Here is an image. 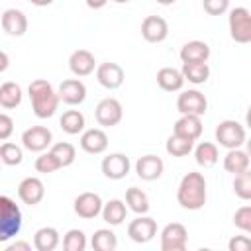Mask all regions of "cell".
Listing matches in <instances>:
<instances>
[{
  "mask_svg": "<svg viewBox=\"0 0 251 251\" xmlns=\"http://www.w3.org/2000/svg\"><path fill=\"white\" fill-rule=\"evenodd\" d=\"M208 192H206V178L202 173H186L178 184L176 200L184 210H200L206 204Z\"/></svg>",
  "mask_w": 251,
  "mask_h": 251,
  "instance_id": "cell-1",
  "label": "cell"
},
{
  "mask_svg": "<svg viewBox=\"0 0 251 251\" xmlns=\"http://www.w3.org/2000/svg\"><path fill=\"white\" fill-rule=\"evenodd\" d=\"M27 94H29V100H31V108H33V114L41 120L45 118H51L55 112H57V106H59V96L57 92L53 90L51 82H47L45 78H35L29 82L27 86Z\"/></svg>",
  "mask_w": 251,
  "mask_h": 251,
  "instance_id": "cell-2",
  "label": "cell"
},
{
  "mask_svg": "<svg viewBox=\"0 0 251 251\" xmlns=\"http://www.w3.org/2000/svg\"><path fill=\"white\" fill-rule=\"evenodd\" d=\"M22 229V210L10 198L0 194V243H6Z\"/></svg>",
  "mask_w": 251,
  "mask_h": 251,
  "instance_id": "cell-3",
  "label": "cell"
},
{
  "mask_svg": "<svg viewBox=\"0 0 251 251\" xmlns=\"http://www.w3.org/2000/svg\"><path fill=\"white\" fill-rule=\"evenodd\" d=\"M227 25H229V35L235 43L251 41V12L245 6H237L229 10Z\"/></svg>",
  "mask_w": 251,
  "mask_h": 251,
  "instance_id": "cell-4",
  "label": "cell"
},
{
  "mask_svg": "<svg viewBox=\"0 0 251 251\" xmlns=\"http://www.w3.org/2000/svg\"><path fill=\"white\" fill-rule=\"evenodd\" d=\"M245 127L235 120H224L216 126V141L226 149H237L245 143Z\"/></svg>",
  "mask_w": 251,
  "mask_h": 251,
  "instance_id": "cell-5",
  "label": "cell"
},
{
  "mask_svg": "<svg viewBox=\"0 0 251 251\" xmlns=\"http://www.w3.org/2000/svg\"><path fill=\"white\" fill-rule=\"evenodd\" d=\"M188 243V231L182 224L173 222L161 229V249L163 251H182Z\"/></svg>",
  "mask_w": 251,
  "mask_h": 251,
  "instance_id": "cell-6",
  "label": "cell"
},
{
  "mask_svg": "<svg viewBox=\"0 0 251 251\" xmlns=\"http://www.w3.org/2000/svg\"><path fill=\"white\" fill-rule=\"evenodd\" d=\"M122 116H124V108H122L120 100H116V98H104L94 108V118L104 127L118 126L122 122Z\"/></svg>",
  "mask_w": 251,
  "mask_h": 251,
  "instance_id": "cell-7",
  "label": "cell"
},
{
  "mask_svg": "<svg viewBox=\"0 0 251 251\" xmlns=\"http://www.w3.org/2000/svg\"><path fill=\"white\" fill-rule=\"evenodd\" d=\"M127 235L135 243H149L157 235V222L145 214H139L127 226Z\"/></svg>",
  "mask_w": 251,
  "mask_h": 251,
  "instance_id": "cell-8",
  "label": "cell"
},
{
  "mask_svg": "<svg viewBox=\"0 0 251 251\" xmlns=\"http://www.w3.org/2000/svg\"><path fill=\"white\" fill-rule=\"evenodd\" d=\"M51 141H53V133L45 126H31L22 133V145L33 153L45 151L51 145Z\"/></svg>",
  "mask_w": 251,
  "mask_h": 251,
  "instance_id": "cell-9",
  "label": "cell"
},
{
  "mask_svg": "<svg viewBox=\"0 0 251 251\" xmlns=\"http://www.w3.org/2000/svg\"><path fill=\"white\" fill-rule=\"evenodd\" d=\"M176 110L180 114L204 116L208 110V100L200 90H184L176 98Z\"/></svg>",
  "mask_w": 251,
  "mask_h": 251,
  "instance_id": "cell-10",
  "label": "cell"
},
{
  "mask_svg": "<svg viewBox=\"0 0 251 251\" xmlns=\"http://www.w3.org/2000/svg\"><path fill=\"white\" fill-rule=\"evenodd\" d=\"M129 167H131V163L124 153H110L108 157L102 159V173L110 180L126 178L129 173Z\"/></svg>",
  "mask_w": 251,
  "mask_h": 251,
  "instance_id": "cell-11",
  "label": "cell"
},
{
  "mask_svg": "<svg viewBox=\"0 0 251 251\" xmlns=\"http://www.w3.org/2000/svg\"><path fill=\"white\" fill-rule=\"evenodd\" d=\"M102 198L96 192H82L75 198V214L82 220H92L102 212Z\"/></svg>",
  "mask_w": 251,
  "mask_h": 251,
  "instance_id": "cell-12",
  "label": "cell"
},
{
  "mask_svg": "<svg viewBox=\"0 0 251 251\" xmlns=\"http://www.w3.org/2000/svg\"><path fill=\"white\" fill-rule=\"evenodd\" d=\"M141 35L149 43H161L169 35V24L161 16H147L141 22Z\"/></svg>",
  "mask_w": 251,
  "mask_h": 251,
  "instance_id": "cell-13",
  "label": "cell"
},
{
  "mask_svg": "<svg viewBox=\"0 0 251 251\" xmlns=\"http://www.w3.org/2000/svg\"><path fill=\"white\" fill-rule=\"evenodd\" d=\"M124 78H126V75H124V69L118 65V63H100L98 67H96V80L104 86V88H108V90H116V88H120L122 86V82H124Z\"/></svg>",
  "mask_w": 251,
  "mask_h": 251,
  "instance_id": "cell-14",
  "label": "cell"
},
{
  "mask_svg": "<svg viewBox=\"0 0 251 251\" xmlns=\"http://www.w3.org/2000/svg\"><path fill=\"white\" fill-rule=\"evenodd\" d=\"M57 96H59V102H65L69 106H76V104H82L84 102V98H86V86L78 78H67V80L61 82V86L57 90Z\"/></svg>",
  "mask_w": 251,
  "mask_h": 251,
  "instance_id": "cell-15",
  "label": "cell"
},
{
  "mask_svg": "<svg viewBox=\"0 0 251 251\" xmlns=\"http://www.w3.org/2000/svg\"><path fill=\"white\" fill-rule=\"evenodd\" d=\"M18 196L27 206L39 204L43 200V196H45V186H43L41 178H37V176H25L18 184Z\"/></svg>",
  "mask_w": 251,
  "mask_h": 251,
  "instance_id": "cell-16",
  "label": "cell"
},
{
  "mask_svg": "<svg viewBox=\"0 0 251 251\" xmlns=\"http://www.w3.org/2000/svg\"><path fill=\"white\" fill-rule=\"evenodd\" d=\"M0 22H2V29L12 37H22L27 31V18L22 10H16V8L4 10Z\"/></svg>",
  "mask_w": 251,
  "mask_h": 251,
  "instance_id": "cell-17",
  "label": "cell"
},
{
  "mask_svg": "<svg viewBox=\"0 0 251 251\" xmlns=\"http://www.w3.org/2000/svg\"><path fill=\"white\" fill-rule=\"evenodd\" d=\"M202 129H204L202 120H200V116H194V114H182L173 126L175 135H180V137H186L192 141H196L202 135Z\"/></svg>",
  "mask_w": 251,
  "mask_h": 251,
  "instance_id": "cell-18",
  "label": "cell"
},
{
  "mask_svg": "<svg viewBox=\"0 0 251 251\" xmlns=\"http://www.w3.org/2000/svg\"><path fill=\"white\" fill-rule=\"evenodd\" d=\"M163 169H165V163L159 155H143L137 159L135 163V173L141 180H157L161 175H163Z\"/></svg>",
  "mask_w": 251,
  "mask_h": 251,
  "instance_id": "cell-19",
  "label": "cell"
},
{
  "mask_svg": "<svg viewBox=\"0 0 251 251\" xmlns=\"http://www.w3.org/2000/svg\"><path fill=\"white\" fill-rule=\"evenodd\" d=\"M69 69L75 76H86L96 69V59L86 49H76L69 57Z\"/></svg>",
  "mask_w": 251,
  "mask_h": 251,
  "instance_id": "cell-20",
  "label": "cell"
},
{
  "mask_svg": "<svg viewBox=\"0 0 251 251\" xmlns=\"http://www.w3.org/2000/svg\"><path fill=\"white\" fill-rule=\"evenodd\" d=\"M108 147V135L98 129V127H90L86 131H82L80 135V149L90 153V155H100L104 153Z\"/></svg>",
  "mask_w": 251,
  "mask_h": 251,
  "instance_id": "cell-21",
  "label": "cell"
},
{
  "mask_svg": "<svg viewBox=\"0 0 251 251\" xmlns=\"http://www.w3.org/2000/svg\"><path fill=\"white\" fill-rule=\"evenodd\" d=\"M180 61L182 63H206L210 59V47L206 41L192 39L180 47Z\"/></svg>",
  "mask_w": 251,
  "mask_h": 251,
  "instance_id": "cell-22",
  "label": "cell"
},
{
  "mask_svg": "<svg viewBox=\"0 0 251 251\" xmlns=\"http://www.w3.org/2000/svg\"><path fill=\"white\" fill-rule=\"evenodd\" d=\"M157 84H159L163 90H167V92H176V90L182 88L184 76H182V73H180L178 69L163 67V69H159V73H157Z\"/></svg>",
  "mask_w": 251,
  "mask_h": 251,
  "instance_id": "cell-23",
  "label": "cell"
},
{
  "mask_svg": "<svg viewBox=\"0 0 251 251\" xmlns=\"http://www.w3.org/2000/svg\"><path fill=\"white\" fill-rule=\"evenodd\" d=\"M100 214H102V218H104L106 224L120 226L126 220V216H127V206H126V202H122L118 198H112L106 204H102V212Z\"/></svg>",
  "mask_w": 251,
  "mask_h": 251,
  "instance_id": "cell-24",
  "label": "cell"
},
{
  "mask_svg": "<svg viewBox=\"0 0 251 251\" xmlns=\"http://www.w3.org/2000/svg\"><path fill=\"white\" fill-rule=\"evenodd\" d=\"M224 169L227 173H231V175H239V173L247 171L249 169V155H247V151H243L239 147L237 149H227V153L224 157Z\"/></svg>",
  "mask_w": 251,
  "mask_h": 251,
  "instance_id": "cell-25",
  "label": "cell"
},
{
  "mask_svg": "<svg viewBox=\"0 0 251 251\" xmlns=\"http://www.w3.org/2000/svg\"><path fill=\"white\" fill-rule=\"evenodd\" d=\"M61 237H59V231L51 226H45V227H39L33 235V247L37 251H53L57 249Z\"/></svg>",
  "mask_w": 251,
  "mask_h": 251,
  "instance_id": "cell-26",
  "label": "cell"
},
{
  "mask_svg": "<svg viewBox=\"0 0 251 251\" xmlns=\"http://www.w3.org/2000/svg\"><path fill=\"white\" fill-rule=\"evenodd\" d=\"M194 159L200 167L208 169V167H214L218 161H220V151H218V145L212 143V141H200L194 149Z\"/></svg>",
  "mask_w": 251,
  "mask_h": 251,
  "instance_id": "cell-27",
  "label": "cell"
},
{
  "mask_svg": "<svg viewBox=\"0 0 251 251\" xmlns=\"http://www.w3.org/2000/svg\"><path fill=\"white\" fill-rule=\"evenodd\" d=\"M182 76L192 84H204L210 76L208 63H182Z\"/></svg>",
  "mask_w": 251,
  "mask_h": 251,
  "instance_id": "cell-28",
  "label": "cell"
},
{
  "mask_svg": "<svg viewBox=\"0 0 251 251\" xmlns=\"http://www.w3.org/2000/svg\"><path fill=\"white\" fill-rule=\"evenodd\" d=\"M59 126H61V129L65 133L76 135V133H80L84 129V116L78 110H67V112H63V116L59 120Z\"/></svg>",
  "mask_w": 251,
  "mask_h": 251,
  "instance_id": "cell-29",
  "label": "cell"
},
{
  "mask_svg": "<svg viewBox=\"0 0 251 251\" xmlns=\"http://www.w3.org/2000/svg\"><path fill=\"white\" fill-rule=\"evenodd\" d=\"M20 102H22V88H20V84L12 82V80L4 82L0 86V106L6 108V110H12V108L20 106Z\"/></svg>",
  "mask_w": 251,
  "mask_h": 251,
  "instance_id": "cell-30",
  "label": "cell"
},
{
  "mask_svg": "<svg viewBox=\"0 0 251 251\" xmlns=\"http://www.w3.org/2000/svg\"><path fill=\"white\" fill-rule=\"evenodd\" d=\"M126 204L135 214H147L149 212V198L137 186H131V188L126 190Z\"/></svg>",
  "mask_w": 251,
  "mask_h": 251,
  "instance_id": "cell-31",
  "label": "cell"
},
{
  "mask_svg": "<svg viewBox=\"0 0 251 251\" xmlns=\"http://www.w3.org/2000/svg\"><path fill=\"white\" fill-rule=\"evenodd\" d=\"M90 245L94 251H114L118 247V237L112 229H106V227H100L94 231L92 239H90Z\"/></svg>",
  "mask_w": 251,
  "mask_h": 251,
  "instance_id": "cell-32",
  "label": "cell"
},
{
  "mask_svg": "<svg viewBox=\"0 0 251 251\" xmlns=\"http://www.w3.org/2000/svg\"><path fill=\"white\" fill-rule=\"evenodd\" d=\"M165 149H167V153L173 155V157H184V155H188V153L194 149V141L173 133V135L167 139Z\"/></svg>",
  "mask_w": 251,
  "mask_h": 251,
  "instance_id": "cell-33",
  "label": "cell"
},
{
  "mask_svg": "<svg viewBox=\"0 0 251 251\" xmlns=\"http://www.w3.org/2000/svg\"><path fill=\"white\" fill-rule=\"evenodd\" d=\"M51 153H53V157L59 161L61 169L73 165L75 159H76V149H75V145L69 143V141H59V143H55V145L51 147Z\"/></svg>",
  "mask_w": 251,
  "mask_h": 251,
  "instance_id": "cell-34",
  "label": "cell"
},
{
  "mask_svg": "<svg viewBox=\"0 0 251 251\" xmlns=\"http://www.w3.org/2000/svg\"><path fill=\"white\" fill-rule=\"evenodd\" d=\"M0 161H2L4 165H8V167H16V165H20V163L24 161L22 147L16 145V143H10V141L2 143V145H0Z\"/></svg>",
  "mask_w": 251,
  "mask_h": 251,
  "instance_id": "cell-35",
  "label": "cell"
},
{
  "mask_svg": "<svg viewBox=\"0 0 251 251\" xmlns=\"http://www.w3.org/2000/svg\"><path fill=\"white\" fill-rule=\"evenodd\" d=\"M65 251H84L86 249V235L82 229H69L63 237Z\"/></svg>",
  "mask_w": 251,
  "mask_h": 251,
  "instance_id": "cell-36",
  "label": "cell"
},
{
  "mask_svg": "<svg viewBox=\"0 0 251 251\" xmlns=\"http://www.w3.org/2000/svg\"><path fill=\"white\" fill-rule=\"evenodd\" d=\"M233 190L235 194L241 198V200H249L251 198V173L249 169L239 173V175H233Z\"/></svg>",
  "mask_w": 251,
  "mask_h": 251,
  "instance_id": "cell-37",
  "label": "cell"
},
{
  "mask_svg": "<svg viewBox=\"0 0 251 251\" xmlns=\"http://www.w3.org/2000/svg\"><path fill=\"white\" fill-rule=\"evenodd\" d=\"M59 169H61V165H59V161L53 157L51 151L41 153V155L35 159V171H37V173L49 175V173H55V171H59Z\"/></svg>",
  "mask_w": 251,
  "mask_h": 251,
  "instance_id": "cell-38",
  "label": "cell"
},
{
  "mask_svg": "<svg viewBox=\"0 0 251 251\" xmlns=\"http://www.w3.org/2000/svg\"><path fill=\"white\" fill-rule=\"evenodd\" d=\"M233 224L245 233H251V206H241L233 214Z\"/></svg>",
  "mask_w": 251,
  "mask_h": 251,
  "instance_id": "cell-39",
  "label": "cell"
},
{
  "mask_svg": "<svg viewBox=\"0 0 251 251\" xmlns=\"http://www.w3.org/2000/svg\"><path fill=\"white\" fill-rule=\"evenodd\" d=\"M202 8L210 16H222L229 10V0H202Z\"/></svg>",
  "mask_w": 251,
  "mask_h": 251,
  "instance_id": "cell-40",
  "label": "cell"
},
{
  "mask_svg": "<svg viewBox=\"0 0 251 251\" xmlns=\"http://www.w3.org/2000/svg\"><path fill=\"white\" fill-rule=\"evenodd\" d=\"M229 251H249L251 249V239L247 235H233L227 243Z\"/></svg>",
  "mask_w": 251,
  "mask_h": 251,
  "instance_id": "cell-41",
  "label": "cell"
},
{
  "mask_svg": "<svg viewBox=\"0 0 251 251\" xmlns=\"http://www.w3.org/2000/svg\"><path fill=\"white\" fill-rule=\"evenodd\" d=\"M14 133V120L8 114L0 112V141H6Z\"/></svg>",
  "mask_w": 251,
  "mask_h": 251,
  "instance_id": "cell-42",
  "label": "cell"
},
{
  "mask_svg": "<svg viewBox=\"0 0 251 251\" xmlns=\"http://www.w3.org/2000/svg\"><path fill=\"white\" fill-rule=\"evenodd\" d=\"M29 249H31V245L27 241H16L6 247V251H29Z\"/></svg>",
  "mask_w": 251,
  "mask_h": 251,
  "instance_id": "cell-43",
  "label": "cell"
},
{
  "mask_svg": "<svg viewBox=\"0 0 251 251\" xmlns=\"http://www.w3.org/2000/svg\"><path fill=\"white\" fill-rule=\"evenodd\" d=\"M8 67H10V57H8V53L0 51V73H4Z\"/></svg>",
  "mask_w": 251,
  "mask_h": 251,
  "instance_id": "cell-44",
  "label": "cell"
},
{
  "mask_svg": "<svg viewBox=\"0 0 251 251\" xmlns=\"http://www.w3.org/2000/svg\"><path fill=\"white\" fill-rule=\"evenodd\" d=\"M108 4V0H86V6L92 8V10H100Z\"/></svg>",
  "mask_w": 251,
  "mask_h": 251,
  "instance_id": "cell-45",
  "label": "cell"
},
{
  "mask_svg": "<svg viewBox=\"0 0 251 251\" xmlns=\"http://www.w3.org/2000/svg\"><path fill=\"white\" fill-rule=\"evenodd\" d=\"M33 6H39V8H43V6H51L55 0H29Z\"/></svg>",
  "mask_w": 251,
  "mask_h": 251,
  "instance_id": "cell-46",
  "label": "cell"
},
{
  "mask_svg": "<svg viewBox=\"0 0 251 251\" xmlns=\"http://www.w3.org/2000/svg\"><path fill=\"white\" fill-rule=\"evenodd\" d=\"M159 4H163V6H171V4H175L176 0H157Z\"/></svg>",
  "mask_w": 251,
  "mask_h": 251,
  "instance_id": "cell-47",
  "label": "cell"
},
{
  "mask_svg": "<svg viewBox=\"0 0 251 251\" xmlns=\"http://www.w3.org/2000/svg\"><path fill=\"white\" fill-rule=\"evenodd\" d=\"M112 2H116V4H124V2H129V0H112Z\"/></svg>",
  "mask_w": 251,
  "mask_h": 251,
  "instance_id": "cell-48",
  "label": "cell"
},
{
  "mask_svg": "<svg viewBox=\"0 0 251 251\" xmlns=\"http://www.w3.org/2000/svg\"><path fill=\"white\" fill-rule=\"evenodd\" d=\"M0 173H2V161H0Z\"/></svg>",
  "mask_w": 251,
  "mask_h": 251,
  "instance_id": "cell-49",
  "label": "cell"
}]
</instances>
